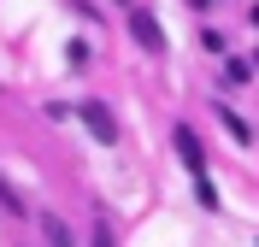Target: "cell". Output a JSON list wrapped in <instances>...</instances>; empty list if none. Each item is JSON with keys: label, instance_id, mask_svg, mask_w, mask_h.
I'll list each match as a JSON object with an SVG mask.
<instances>
[{"label": "cell", "instance_id": "ba28073f", "mask_svg": "<svg viewBox=\"0 0 259 247\" xmlns=\"http://www.w3.org/2000/svg\"><path fill=\"white\" fill-rule=\"evenodd\" d=\"M224 71H230V82H247V77H253V59H230Z\"/></svg>", "mask_w": 259, "mask_h": 247}, {"label": "cell", "instance_id": "3957f363", "mask_svg": "<svg viewBox=\"0 0 259 247\" xmlns=\"http://www.w3.org/2000/svg\"><path fill=\"white\" fill-rule=\"evenodd\" d=\"M212 112H218V124H224L230 135H236V147H247V141H253V124H247V118L236 112V106H224V94L212 100Z\"/></svg>", "mask_w": 259, "mask_h": 247}, {"label": "cell", "instance_id": "8992f818", "mask_svg": "<svg viewBox=\"0 0 259 247\" xmlns=\"http://www.w3.org/2000/svg\"><path fill=\"white\" fill-rule=\"evenodd\" d=\"M0 206H6L12 218H24V212H30V206H24V194H18V188H12L6 177H0Z\"/></svg>", "mask_w": 259, "mask_h": 247}, {"label": "cell", "instance_id": "52a82bcc", "mask_svg": "<svg viewBox=\"0 0 259 247\" xmlns=\"http://www.w3.org/2000/svg\"><path fill=\"white\" fill-rule=\"evenodd\" d=\"M194 200H200V206H206V212H218V188H212V177H206V171H200V177H194Z\"/></svg>", "mask_w": 259, "mask_h": 247}, {"label": "cell", "instance_id": "7a4b0ae2", "mask_svg": "<svg viewBox=\"0 0 259 247\" xmlns=\"http://www.w3.org/2000/svg\"><path fill=\"white\" fill-rule=\"evenodd\" d=\"M77 112H82V124H89V135H95L100 147H118V118H112L106 100H82Z\"/></svg>", "mask_w": 259, "mask_h": 247}, {"label": "cell", "instance_id": "9c48e42d", "mask_svg": "<svg viewBox=\"0 0 259 247\" xmlns=\"http://www.w3.org/2000/svg\"><path fill=\"white\" fill-rule=\"evenodd\" d=\"M65 65H89V47L82 41H65Z\"/></svg>", "mask_w": 259, "mask_h": 247}, {"label": "cell", "instance_id": "30bf717a", "mask_svg": "<svg viewBox=\"0 0 259 247\" xmlns=\"http://www.w3.org/2000/svg\"><path fill=\"white\" fill-rule=\"evenodd\" d=\"M89 247H112V230H106V224H95V230H89Z\"/></svg>", "mask_w": 259, "mask_h": 247}, {"label": "cell", "instance_id": "6da1fadb", "mask_svg": "<svg viewBox=\"0 0 259 247\" xmlns=\"http://www.w3.org/2000/svg\"><path fill=\"white\" fill-rule=\"evenodd\" d=\"M124 24H130V35H136L147 53H165V47H171V41H165V30H159V18L147 12V6H124Z\"/></svg>", "mask_w": 259, "mask_h": 247}, {"label": "cell", "instance_id": "5b68a950", "mask_svg": "<svg viewBox=\"0 0 259 247\" xmlns=\"http://www.w3.org/2000/svg\"><path fill=\"white\" fill-rule=\"evenodd\" d=\"M35 224H41V235H48V247H77V235H71V224H65L59 212H41Z\"/></svg>", "mask_w": 259, "mask_h": 247}, {"label": "cell", "instance_id": "277c9868", "mask_svg": "<svg viewBox=\"0 0 259 247\" xmlns=\"http://www.w3.org/2000/svg\"><path fill=\"white\" fill-rule=\"evenodd\" d=\"M171 141H177V159L189 165V177H200V171H206V153H200L194 130H183V124H177V135H171Z\"/></svg>", "mask_w": 259, "mask_h": 247}, {"label": "cell", "instance_id": "8fae6325", "mask_svg": "<svg viewBox=\"0 0 259 247\" xmlns=\"http://www.w3.org/2000/svg\"><path fill=\"white\" fill-rule=\"evenodd\" d=\"M189 6H194V12H212V6H218V0H189Z\"/></svg>", "mask_w": 259, "mask_h": 247}]
</instances>
